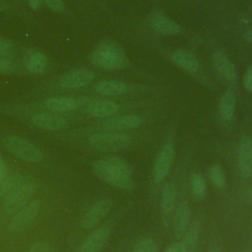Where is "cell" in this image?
I'll return each instance as SVG.
<instances>
[{
    "mask_svg": "<svg viewBox=\"0 0 252 252\" xmlns=\"http://www.w3.org/2000/svg\"><path fill=\"white\" fill-rule=\"evenodd\" d=\"M91 62L103 70H118L127 63L126 53L123 47L112 40H104L98 43L91 53Z\"/></svg>",
    "mask_w": 252,
    "mask_h": 252,
    "instance_id": "obj_1",
    "label": "cell"
},
{
    "mask_svg": "<svg viewBox=\"0 0 252 252\" xmlns=\"http://www.w3.org/2000/svg\"><path fill=\"white\" fill-rule=\"evenodd\" d=\"M238 166L243 177L252 175V150L251 140L244 136L240 140L238 149Z\"/></svg>",
    "mask_w": 252,
    "mask_h": 252,
    "instance_id": "obj_14",
    "label": "cell"
},
{
    "mask_svg": "<svg viewBox=\"0 0 252 252\" xmlns=\"http://www.w3.org/2000/svg\"><path fill=\"white\" fill-rule=\"evenodd\" d=\"M119 108V105L112 100H97L87 107L89 115L96 118H107L112 116Z\"/></svg>",
    "mask_w": 252,
    "mask_h": 252,
    "instance_id": "obj_18",
    "label": "cell"
},
{
    "mask_svg": "<svg viewBox=\"0 0 252 252\" xmlns=\"http://www.w3.org/2000/svg\"><path fill=\"white\" fill-rule=\"evenodd\" d=\"M3 144L10 153L25 161L39 162L43 158V154L39 148L24 138L12 135L6 136L3 139Z\"/></svg>",
    "mask_w": 252,
    "mask_h": 252,
    "instance_id": "obj_3",
    "label": "cell"
},
{
    "mask_svg": "<svg viewBox=\"0 0 252 252\" xmlns=\"http://www.w3.org/2000/svg\"><path fill=\"white\" fill-rule=\"evenodd\" d=\"M243 87L250 93H252V65L249 66L243 75Z\"/></svg>",
    "mask_w": 252,
    "mask_h": 252,
    "instance_id": "obj_33",
    "label": "cell"
},
{
    "mask_svg": "<svg viewBox=\"0 0 252 252\" xmlns=\"http://www.w3.org/2000/svg\"><path fill=\"white\" fill-rule=\"evenodd\" d=\"M250 194H251V196H252V187H251V189H250Z\"/></svg>",
    "mask_w": 252,
    "mask_h": 252,
    "instance_id": "obj_41",
    "label": "cell"
},
{
    "mask_svg": "<svg viewBox=\"0 0 252 252\" xmlns=\"http://www.w3.org/2000/svg\"><path fill=\"white\" fill-rule=\"evenodd\" d=\"M190 188L195 196L203 198L207 192V184L205 179L198 173L192 174L190 178Z\"/></svg>",
    "mask_w": 252,
    "mask_h": 252,
    "instance_id": "obj_27",
    "label": "cell"
},
{
    "mask_svg": "<svg viewBox=\"0 0 252 252\" xmlns=\"http://www.w3.org/2000/svg\"><path fill=\"white\" fill-rule=\"evenodd\" d=\"M245 39L248 43L252 44V28L249 29L248 31H246L245 32Z\"/></svg>",
    "mask_w": 252,
    "mask_h": 252,
    "instance_id": "obj_38",
    "label": "cell"
},
{
    "mask_svg": "<svg viewBox=\"0 0 252 252\" xmlns=\"http://www.w3.org/2000/svg\"><path fill=\"white\" fill-rule=\"evenodd\" d=\"M43 106L53 112H67L76 109L78 101L73 97L52 96L43 100Z\"/></svg>",
    "mask_w": 252,
    "mask_h": 252,
    "instance_id": "obj_19",
    "label": "cell"
},
{
    "mask_svg": "<svg viewBox=\"0 0 252 252\" xmlns=\"http://www.w3.org/2000/svg\"><path fill=\"white\" fill-rule=\"evenodd\" d=\"M208 252H220V250H219L217 248H213V249H210Z\"/></svg>",
    "mask_w": 252,
    "mask_h": 252,
    "instance_id": "obj_40",
    "label": "cell"
},
{
    "mask_svg": "<svg viewBox=\"0 0 252 252\" xmlns=\"http://www.w3.org/2000/svg\"><path fill=\"white\" fill-rule=\"evenodd\" d=\"M212 183L218 188H223L225 185V174L223 168L220 164H213L209 170Z\"/></svg>",
    "mask_w": 252,
    "mask_h": 252,
    "instance_id": "obj_28",
    "label": "cell"
},
{
    "mask_svg": "<svg viewBox=\"0 0 252 252\" xmlns=\"http://www.w3.org/2000/svg\"><path fill=\"white\" fill-rule=\"evenodd\" d=\"M191 218V210L187 203H181L175 210L173 218V229L177 238H181L188 228Z\"/></svg>",
    "mask_w": 252,
    "mask_h": 252,
    "instance_id": "obj_17",
    "label": "cell"
},
{
    "mask_svg": "<svg viewBox=\"0 0 252 252\" xmlns=\"http://www.w3.org/2000/svg\"><path fill=\"white\" fill-rule=\"evenodd\" d=\"M181 243L186 248L187 252H194L199 239V226L196 222L191 224L182 235Z\"/></svg>",
    "mask_w": 252,
    "mask_h": 252,
    "instance_id": "obj_25",
    "label": "cell"
},
{
    "mask_svg": "<svg viewBox=\"0 0 252 252\" xmlns=\"http://www.w3.org/2000/svg\"><path fill=\"white\" fill-rule=\"evenodd\" d=\"M25 182V177L19 173L7 174L0 181V199L5 200L10 194H12Z\"/></svg>",
    "mask_w": 252,
    "mask_h": 252,
    "instance_id": "obj_20",
    "label": "cell"
},
{
    "mask_svg": "<svg viewBox=\"0 0 252 252\" xmlns=\"http://www.w3.org/2000/svg\"><path fill=\"white\" fill-rule=\"evenodd\" d=\"M165 252H187L184 245L180 242H172L166 246Z\"/></svg>",
    "mask_w": 252,
    "mask_h": 252,
    "instance_id": "obj_34",
    "label": "cell"
},
{
    "mask_svg": "<svg viewBox=\"0 0 252 252\" xmlns=\"http://www.w3.org/2000/svg\"><path fill=\"white\" fill-rule=\"evenodd\" d=\"M47 66L46 56L38 51L32 52L27 59L26 69L31 74L39 75L44 73Z\"/></svg>",
    "mask_w": 252,
    "mask_h": 252,
    "instance_id": "obj_24",
    "label": "cell"
},
{
    "mask_svg": "<svg viewBox=\"0 0 252 252\" xmlns=\"http://www.w3.org/2000/svg\"><path fill=\"white\" fill-rule=\"evenodd\" d=\"M32 122L37 128L49 131H56L66 128L68 121L65 117L56 113L38 112L32 117Z\"/></svg>",
    "mask_w": 252,
    "mask_h": 252,
    "instance_id": "obj_11",
    "label": "cell"
},
{
    "mask_svg": "<svg viewBox=\"0 0 252 252\" xmlns=\"http://www.w3.org/2000/svg\"><path fill=\"white\" fill-rule=\"evenodd\" d=\"M94 78V73L87 68H76L65 73L58 82L60 88L77 90L89 85Z\"/></svg>",
    "mask_w": 252,
    "mask_h": 252,
    "instance_id": "obj_7",
    "label": "cell"
},
{
    "mask_svg": "<svg viewBox=\"0 0 252 252\" xmlns=\"http://www.w3.org/2000/svg\"><path fill=\"white\" fill-rule=\"evenodd\" d=\"M12 46L10 42L2 37H0V56H4L10 53Z\"/></svg>",
    "mask_w": 252,
    "mask_h": 252,
    "instance_id": "obj_35",
    "label": "cell"
},
{
    "mask_svg": "<svg viewBox=\"0 0 252 252\" xmlns=\"http://www.w3.org/2000/svg\"><path fill=\"white\" fill-rule=\"evenodd\" d=\"M212 63L216 72L227 82H235L237 78L236 69L229 58L220 51H216L212 56Z\"/></svg>",
    "mask_w": 252,
    "mask_h": 252,
    "instance_id": "obj_12",
    "label": "cell"
},
{
    "mask_svg": "<svg viewBox=\"0 0 252 252\" xmlns=\"http://www.w3.org/2000/svg\"><path fill=\"white\" fill-rule=\"evenodd\" d=\"M149 24L156 32L163 35H174L181 32V28L176 22L161 14H154L151 16Z\"/></svg>",
    "mask_w": 252,
    "mask_h": 252,
    "instance_id": "obj_13",
    "label": "cell"
},
{
    "mask_svg": "<svg viewBox=\"0 0 252 252\" xmlns=\"http://www.w3.org/2000/svg\"><path fill=\"white\" fill-rule=\"evenodd\" d=\"M7 175V165L4 159L0 157V181Z\"/></svg>",
    "mask_w": 252,
    "mask_h": 252,
    "instance_id": "obj_36",
    "label": "cell"
},
{
    "mask_svg": "<svg viewBox=\"0 0 252 252\" xmlns=\"http://www.w3.org/2000/svg\"><path fill=\"white\" fill-rule=\"evenodd\" d=\"M40 209V201L39 200H33L31 203H28L24 208H22L10 223V230L12 232H21L25 230L27 227H29L32 222L35 220L37 217V214Z\"/></svg>",
    "mask_w": 252,
    "mask_h": 252,
    "instance_id": "obj_6",
    "label": "cell"
},
{
    "mask_svg": "<svg viewBox=\"0 0 252 252\" xmlns=\"http://www.w3.org/2000/svg\"><path fill=\"white\" fill-rule=\"evenodd\" d=\"M95 92L102 95H120L127 92V85L116 80L101 81L95 86Z\"/></svg>",
    "mask_w": 252,
    "mask_h": 252,
    "instance_id": "obj_21",
    "label": "cell"
},
{
    "mask_svg": "<svg viewBox=\"0 0 252 252\" xmlns=\"http://www.w3.org/2000/svg\"><path fill=\"white\" fill-rule=\"evenodd\" d=\"M42 4H44L48 9L61 13L65 9V3L63 0H41Z\"/></svg>",
    "mask_w": 252,
    "mask_h": 252,
    "instance_id": "obj_30",
    "label": "cell"
},
{
    "mask_svg": "<svg viewBox=\"0 0 252 252\" xmlns=\"http://www.w3.org/2000/svg\"><path fill=\"white\" fill-rule=\"evenodd\" d=\"M251 150H252V140H251Z\"/></svg>",
    "mask_w": 252,
    "mask_h": 252,
    "instance_id": "obj_42",
    "label": "cell"
},
{
    "mask_svg": "<svg viewBox=\"0 0 252 252\" xmlns=\"http://www.w3.org/2000/svg\"><path fill=\"white\" fill-rule=\"evenodd\" d=\"M28 4L31 9L39 10L42 5V1L41 0H28Z\"/></svg>",
    "mask_w": 252,
    "mask_h": 252,
    "instance_id": "obj_37",
    "label": "cell"
},
{
    "mask_svg": "<svg viewBox=\"0 0 252 252\" xmlns=\"http://www.w3.org/2000/svg\"><path fill=\"white\" fill-rule=\"evenodd\" d=\"M7 8V6H6V4L4 3V2H2V1H0V11H3V10H5Z\"/></svg>",
    "mask_w": 252,
    "mask_h": 252,
    "instance_id": "obj_39",
    "label": "cell"
},
{
    "mask_svg": "<svg viewBox=\"0 0 252 252\" xmlns=\"http://www.w3.org/2000/svg\"><path fill=\"white\" fill-rule=\"evenodd\" d=\"M133 252H158L156 242L151 238L141 239L133 248Z\"/></svg>",
    "mask_w": 252,
    "mask_h": 252,
    "instance_id": "obj_29",
    "label": "cell"
},
{
    "mask_svg": "<svg viewBox=\"0 0 252 252\" xmlns=\"http://www.w3.org/2000/svg\"><path fill=\"white\" fill-rule=\"evenodd\" d=\"M112 201L110 199H103L93 205L84 215L82 225L84 228L89 229L94 227L98 222L104 219L112 208Z\"/></svg>",
    "mask_w": 252,
    "mask_h": 252,
    "instance_id": "obj_9",
    "label": "cell"
},
{
    "mask_svg": "<svg viewBox=\"0 0 252 252\" xmlns=\"http://www.w3.org/2000/svg\"><path fill=\"white\" fill-rule=\"evenodd\" d=\"M235 95L231 91H226L220 97L219 113L223 120H230L235 111Z\"/></svg>",
    "mask_w": 252,
    "mask_h": 252,
    "instance_id": "obj_22",
    "label": "cell"
},
{
    "mask_svg": "<svg viewBox=\"0 0 252 252\" xmlns=\"http://www.w3.org/2000/svg\"><path fill=\"white\" fill-rule=\"evenodd\" d=\"M110 236V229L107 226H100L94 229L80 245L78 252H99Z\"/></svg>",
    "mask_w": 252,
    "mask_h": 252,
    "instance_id": "obj_10",
    "label": "cell"
},
{
    "mask_svg": "<svg viewBox=\"0 0 252 252\" xmlns=\"http://www.w3.org/2000/svg\"><path fill=\"white\" fill-rule=\"evenodd\" d=\"M35 187L32 182H25L5 200H3V211L6 215H13L24 208L33 196Z\"/></svg>",
    "mask_w": 252,
    "mask_h": 252,
    "instance_id": "obj_5",
    "label": "cell"
},
{
    "mask_svg": "<svg viewBox=\"0 0 252 252\" xmlns=\"http://www.w3.org/2000/svg\"><path fill=\"white\" fill-rule=\"evenodd\" d=\"M15 70V66L12 61L3 56H0V74H11Z\"/></svg>",
    "mask_w": 252,
    "mask_h": 252,
    "instance_id": "obj_31",
    "label": "cell"
},
{
    "mask_svg": "<svg viewBox=\"0 0 252 252\" xmlns=\"http://www.w3.org/2000/svg\"><path fill=\"white\" fill-rule=\"evenodd\" d=\"M29 252H53V250L47 242L37 241L31 246Z\"/></svg>",
    "mask_w": 252,
    "mask_h": 252,
    "instance_id": "obj_32",
    "label": "cell"
},
{
    "mask_svg": "<svg viewBox=\"0 0 252 252\" xmlns=\"http://www.w3.org/2000/svg\"><path fill=\"white\" fill-rule=\"evenodd\" d=\"M176 201V189L172 183H167L163 186L161 193L160 210L163 215H170L174 209Z\"/></svg>",
    "mask_w": 252,
    "mask_h": 252,
    "instance_id": "obj_23",
    "label": "cell"
},
{
    "mask_svg": "<svg viewBox=\"0 0 252 252\" xmlns=\"http://www.w3.org/2000/svg\"><path fill=\"white\" fill-rule=\"evenodd\" d=\"M103 159L107 163H109L110 165L115 167L117 170L121 171L122 173H124V174H126L128 176H132V174H133V167L124 158H122L120 157H116V156H107V157H104Z\"/></svg>",
    "mask_w": 252,
    "mask_h": 252,
    "instance_id": "obj_26",
    "label": "cell"
},
{
    "mask_svg": "<svg viewBox=\"0 0 252 252\" xmlns=\"http://www.w3.org/2000/svg\"><path fill=\"white\" fill-rule=\"evenodd\" d=\"M175 156L174 148L170 144L163 145L158 151L154 162V177L157 182H161L167 176Z\"/></svg>",
    "mask_w": 252,
    "mask_h": 252,
    "instance_id": "obj_8",
    "label": "cell"
},
{
    "mask_svg": "<svg viewBox=\"0 0 252 252\" xmlns=\"http://www.w3.org/2000/svg\"><path fill=\"white\" fill-rule=\"evenodd\" d=\"M92 166L94 174L108 185L123 190H132L135 188V183L131 176L117 170L107 163L103 158L95 160Z\"/></svg>",
    "mask_w": 252,
    "mask_h": 252,
    "instance_id": "obj_2",
    "label": "cell"
},
{
    "mask_svg": "<svg viewBox=\"0 0 252 252\" xmlns=\"http://www.w3.org/2000/svg\"><path fill=\"white\" fill-rule=\"evenodd\" d=\"M141 117L138 115L128 114L108 118L103 122V126L109 130H130L141 124Z\"/></svg>",
    "mask_w": 252,
    "mask_h": 252,
    "instance_id": "obj_16",
    "label": "cell"
},
{
    "mask_svg": "<svg viewBox=\"0 0 252 252\" xmlns=\"http://www.w3.org/2000/svg\"><path fill=\"white\" fill-rule=\"evenodd\" d=\"M171 59L175 65L184 71L195 74L199 70V61L196 56L186 49H176L171 54Z\"/></svg>",
    "mask_w": 252,
    "mask_h": 252,
    "instance_id": "obj_15",
    "label": "cell"
},
{
    "mask_svg": "<svg viewBox=\"0 0 252 252\" xmlns=\"http://www.w3.org/2000/svg\"><path fill=\"white\" fill-rule=\"evenodd\" d=\"M130 139L120 133H95L89 138L92 148L99 152H118L129 145Z\"/></svg>",
    "mask_w": 252,
    "mask_h": 252,
    "instance_id": "obj_4",
    "label": "cell"
}]
</instances>
